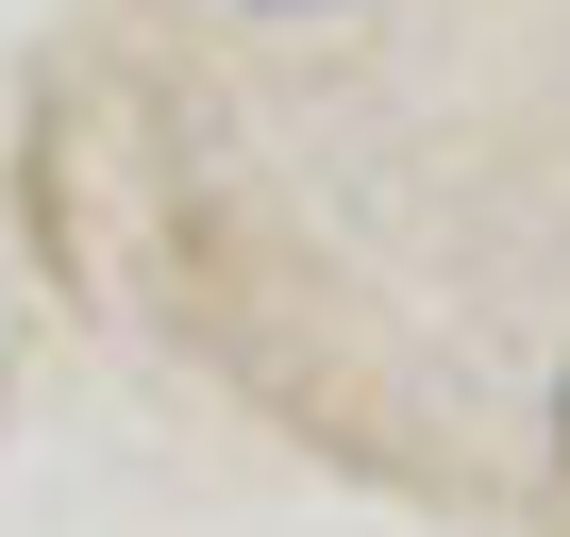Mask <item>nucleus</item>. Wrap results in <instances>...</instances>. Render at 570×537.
Returning <instances> with one entry per match:
<instances>
[{"label":"nucleus","mask_w":570,"mask_h":537,"mask_svg":"<svg viewBox=\"0 0 570 537\" xmlns=\"http://www.w3.org/2000/svg\"><path fill=\"white\" fill-rule=\"evenodd\" d=\"M553 437H570V403H553Z\"/></svg>","instance_id":"2"},{"label":"nucleus","mask_w":570,"mask_h":537,"mask_svg":"<svg viewBox=\"0 0 570 537\" xmlns=\"http://www.w3.org/2000/svg\"><path fill=\"white\" fill-rule=\"evenodd\" d=\"M252 18H320V0H252Z\"/></svg>","instance_id":"1"}]
</instances>
